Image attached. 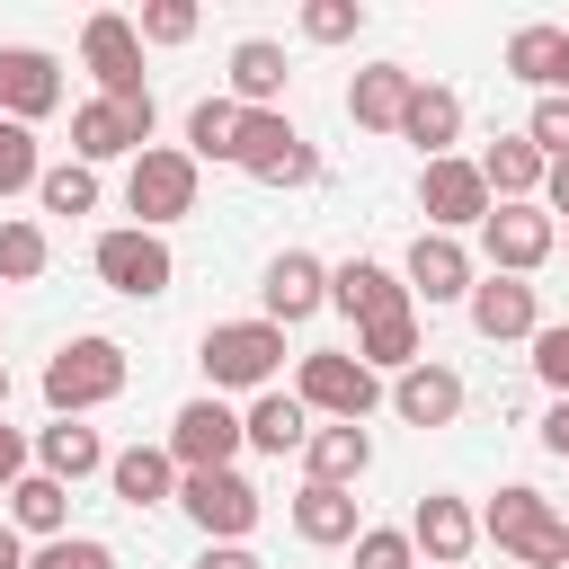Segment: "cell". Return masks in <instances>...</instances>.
<instances>
[{
    "mask_svg": "<svg viewBox=\"0 0 569 569\" xmlns=\"http://www.w3.org/2000/svg\"><path fill=\"white\" fill-rule=\"evenodd\" d=\"M480 542H498L516 569H569V516H560L533 480H507V489L480 507Z\"/></svg>",
    "mask_w": 569,
    "mask_h": 569,
    "instance_id": "6da1fadb",
    "label": "cell"
},
{
    "mask_svg": "<svg viewBox=\"0 0 569 569\" xmlns=\"http://www.w3.org/2000/svg\"><path fill=\"white\" fill-rule=\"evenodd\" d=\"M133 382V356L116 347V338H62L53 356H44V409L53 418H89V409H107L116 391Z\"/></svg>",
    "mask_w": 569,
    "mask_h": 569,
    "instance_id": "7a4b0ae2",
    "label": "cell"
},
{
    "mask_svg": "<svg viewBox=\"0 0 569 569\" xmlns=\"http://www.w3.org/2000/svg\"><path fill=\"white\" fill-rule=\"evenodd\" d=\"M196 365H204V382H213V400L222 391H276V373H284V329L276 320H213L204 338H196Z\"/></svg>",
    "mask_w": 569,
    "mask_h": 569,
    "instance_id": "3957f363",
    "label": "cell"
},
{
    "mask_svg": "<svg viewBox=\"0 0 569 569\" xmlns=\"http://www.w3.org/2000/svg\"><path fill=\"white\" fill-rule=\"evenodd\" d=\"M293 400H302L311 418H329V427H365L373 400H382V373H365L356 347H311V356L293 365Z\"/></svg>",
    "mask_w": 569,
    "mask_h": 569,
    "instance_id": "277c9868",
    "label": "cell"
},
{
    "mask_svg": "<svg viewBox=\"0 0 569 569\" xmlns=\"http://www.w3.org/2000/svg\"><path fill=\"white\" fill-rule=\"evenodd\" d=\"M151 124H160V98H80L71 107V160L98 169V160H133L151 151Z\"/></svg>",
    "mask_w": 569,
    "mask_h": 569,
    "instance_id": "5b68a950",
    "label": "cell"
},
{
    "mask_svg": "<svg viewBox=\"0 0 569 569\" xmlns=\"http://www.w3.org/2000/svg\"><path fill=\"white\" fill-rule=\"evenodd\" d=\"M196 160L178 151V142H151V151H133V169H124V213H133V231H169L178 213H196Z\"/></svg>",
    "mask_w": 569,
    "mask_h": 569,
    "instance_id": "8992f818",
    "label": "cell"
},
{
    "mask_svg": "<svg viewBox=\"0 0 569 569\" xmlns=\"http://www.w3.org/2000/svg\"><path fill=\"white\" fill-rule=\"evenodd\" d=\"M89 267H98V284H107V293H124V302H160V293L178 284V258H169V231H133V222H116V231H98V249H89Z\"/></svg>",
    "mask_w": 569,
    "mask_h": 569,
    "instance_id": "52a82bcc",
    "label": "cell"
},
{
    "mask_svg": "<svg viewBox=\"0 0 569 569\" xmlns=\"http://www.w3.org/2000/svg\"><path fill=\"white\" fill-rule=\"evenodd\" d=\"M231 169H249L258 187H311V178H320V151L302 142V124H293L284 107H267V116L240 107V151H231Z\"/></svg>",
    "mask_w": 569,
    "mask_h": 569,
    "instance_id": "ba28073f",
    "label": "cell"
},
{
    "mask_svg": "<svg viewBox=\"0 0 569 569\" xmlns=\"http://www.w3.org/2000/svg\"><path fill=\"white\" fill-rule=\"evenodd\" d=\"M178 507L196 516V533L204 542H249V525H258V480L231 462V471H178Z\"/></svg>",
    "mask_w": 569,
    "mask_h": 569,
    "instance_id": "9c48e42d",
    "label": "cell"
},
{
    "mask_svg": "<svg viewBox=\"0 0 569 569\" xmlns=\"http://www.w3.org/2000/svg\"><path fill=\"white\" fill-rule=\"evenodd\" d=\"M418 213H427V231H445V240H462V231H480L489 222V178H480V160H427L418 169Z\"/></svg>",
    "mask_w": 569,
    "mask_h": 569,
    "instance_id": "30bf717a",
    "label": "cell"
},
{
    "mask_svg": "<svg viewBox=\"0 0 569 569\" xmlns=\"http://www.w3.org/2000/svg\"><path fill=\"white\" fill-rule=\"evenodd\" d=\"M160 445H169V462H178V471H231V462H240V409H231V400H213V391H196V400L169 418V436H160Z\"/></svg>",
    "mask_w": 569,
    "mask_h": 569,
    "instance_id": "8fae6325",
    "label": "cell"
},
{
    "mask_svg": "<svg viewBox=\"0 0 569 569\" xmlns=\"http://www.w3.org/2000/svg\"><path fill=\"white\" fill-rule=\"evenodd\" d=\"M409 551H418V569H462L480 551V507L453 498V489H427L409 507Z\"/></svg>",
    "mask_w": 569,
    "mask_h": 569,
    "instance_id": "7c38bea8",
    "label": "cell"
},
{
    "mask_svg": "<svg viewBox=\"0 0 569 569\" xmlns=\"http://www.w3.org/2000/svg\"><path fill=\"white\" fill-rule=\"evenodd\" d=\"M551 249H560V222H551L542 204H489V222H480L489 276H533Z\"/></svg>",
    "mask_w": 569,
    "mask_h": 569,
    "instance_id": "4fadbf2b",
    "label": "cell"
},
{
    "mask_svg": "<svg viewBox=\"0 0 569 569\" xmlns=\"http://www.w3.org/2000/svg\"><path fill=\"white\" fill-rule=\"evenodd\" d=\"M400 284H409V302L445 311V302H471L480 258H471L462 240H445V231H418V240H409V258H400Z\"/></svg>",
    "mask_w": 569,
    "mask_h": 569,
    "instance_id": "5bb4252c",
    "label": "cell"
},
{
    "mask_svg": "<svg viewBox=\"0 0 569 569\" xmlns=\"http://www.w3.org/2000/svg\"><path fill=\"white\" fill-rule=\"evenodd\" d=\"M80 62H89L98 98H142V89H151V80H142V36H133V18H116V9H89Z\"/></svg>",
    "mask_w": 569,
    "mask_h": 569,
    "instance_id": "9a60e30c",
    "label": "cell"
},
{
    "mask_svg": "<svg viewBox=\"0 0 569 569\" xmlns=\"http://www.w3.org/2000/svg\"><path fill=\"white\" fill-rule=\"evenodd\" d=\"M311 311H329V267H320L311 249H276V258H267V284H258V320L302 329Z\"/></svg>",
    "mask_w": 569,
    "mask_h": 569,
    "instance_id": "2e32d148",
    "label": "cell"
},
{
    "mask_svg": "<svg viewBox=\"0 0 569 569\" xmlns=\"http://www.w3.org/2000/svg\"><path fill=\"white\" fill-rule=\"evenodd\" d=\"M62 107V62L44 44H0V116L9 124H44Z\"/></svg>",
    "mask_w": 569,
    "mask_h": 569,
    "instance_id": "e0dca14e",
    "label": "cell"
},
{
    "mask_svg": "<svg viewBox=\"0 0 569 569\" xmlns=\"http://www.w3.org/2000/svg\"><path fill=\"white\" fill-rule=\"evenodd\" d=\"M329 311H347L365 329V320H391V311H418V302H409V284L382 258H338L329 267Z\"/></svg>",
    "mask_w": 569,
    "mask_h": 569,
    "instance_id": "ac0fdd59",
    "label": "cell"
},
{
    "mask_svg": "<svg viewBox=\"0 0 569 569\" xmlns=\"http://www.w3.org/2000/svg\"><path fill=\"white\" fill-rule=\"evenodd\" d=\"M462 311H471V329H480L489 347H507V338H533V329H542V302H533V284H525V276H480Z\"/></svg>",
    "mask_w": 569,
    "mask_h": 569,
    "instance_id": "d6986e66",
    "label": "cell"
},
{
    "mask_svg": "<svg viewBox=\"0 0 569 569\" xmlns=\"http://www.w3.org/2000/svg\"><path fill=\"white\" fill-rule=\"evenodd\" d=\"M284 89H293L284 44H276V36H240V44H231V107L267 116V107H284Z\"/></svg>",
    "mask_w": 569,
    "mask_h": 569,
    "instance_id": "ffe728a7",
    "label": "cell"
},
{
    "mask_svg": "<svg viewBox=\"0 0 569 569\" xmlns=\"http://www.w3.org/2000/svg\"><path fill=\"white\" fill-rule=\"evenodd\" d=\"M391 409H400L409 427H453V418H462V373L436 365V356H418L409 373H391Z\"/></svg>",
    "mask_w": 569,
    "mask_h": 569,
    "instance_id": "44dd1931",
    "label": "cell"
},
{
    "mask_svg": "<svg viewBox=\"0 0 569 569\" xmlns=\"http://www.w3.org/2000/svg\"><path fill=\"white\" fill-rule=\"evenodd\" d=\"M27 453H36V471H44V480H62V489H80L89 471H107V436H98V427H80V418L36 427V436H27Z\"/></svg>",
    "mask_w": 569,
    "mask_h": 569,
    "instance_id": "7402d4cb",
    "label": "cell"
},
{
    "mask_svg": "<svg viewBox=\"0 0 569 569\" xmlns=\"http://www.w3.org/2000/svg\"><path fill=\"white\" fill-rule=\"evenodd\" d=\"M409 89H418V71H409V62H365V71L347 80V116H356L365 133H400Z\"/></svg>",
    "mask_w": 569,
    "mask_h": 569,
    "instance_id": "603a6c76",
    "label": "cell"
},
{
    "mask_svg": "<svg viewBox=\"0 0 569 569\" xmlns=\"http://www.w3.org/2000/svg\"><path fill=\"white\" fill-rule=\"evenodd\" d=\"M400 142H418L427 160H453V142H462V98H453L445 80H418L409 107H400Z\"/></svg>",
    "mask_w": 569,
    "mask_h": 569,
    "instance_id": "cb8c5ba5",
    "label": "cell"
},
{
    "mask_svg": "<svg viewBox=\"0 0 569 569\" xmlns=\"http://www.w3.org/2000/svg\"><path fill=\"white\" fill-rule=\"evenodd\" d=\"M240 445L284 462V453H302V445H311V409H302L293 391H258V400L240 409Z\"/></svg>",
    "mask_w": 569,
    "mask_h": 569,
    "instance_id": "d4e9b609",
    "label": "cell"
},
{
    "mask_svg": "<svg viewBox=\"0 0 569 569\" xmlns=\"http://www.w3.org/2000/svg\"><path fill=\"white\" fill-rule=\"evenodd\" d=\"M542 169H551V160H542V151L525 142V133H498V142L480 151V178H489V204H533V196H542Z\"/></svg>",
    "mask_w": 569,
    "mask_h": 569,
    "instance_id": "484cf974",
    "label": "cell"
},
{
    "mask_svg": "<svg viewBox=\"0 0 569 569\" xmlns=\"http://www.w3.org/2000/svg\"><path fill=\"white\" fill-rule=\"evenodd\" d=\"M302 471H311L320 489H356V480L373 471V436H365V427H311Z\"/></svg>",
    "mask_w": 569,
    "mask_h": 569,
    "instance_id": "4316f807",
    "label": "cell"
},
{
    "mask_svg": "<svg viewBox=\"0 0 569 569\" xmlns=\"http://www.w3.org/2000/svg\"><path fill=\"white\" fill-rule=\"evenodd\" d=\"M107 489H116L124 507H160V498H178V462H169V445H124V453H107Z\"/></svg>",
    "mask_w": 569,
    "mask_h": 569,
    "instance_id": "83f0119b",
    "label": "cell"
},
{
    "mask_svg": "<svg viewBox=\"0 0 569 569\" xmlns=\"http://www.w3.org/2000/svg\"><path fill=\"white\" fill-rule=\"evenodd\" d=\"M293 533H302L311 551H338V542H356V533H365V516H356V489H320V480H302V498H293Z\"/></svg>",
    "mask_w": 569,
    "mask_h": 569,
    "instance_id": "f1b7e54d",
    "label": "cell"
},
{
    "mask_svg": "<svg viewBox=\"0 0 569 569\" xmlns=\"http://www.w3.org/2000/svg\"><path fill=\"white\" fill-rule=\"evenodd\" d=\"M418 356H427L418 311H391V320H365V329H356V365H365V373H409Z\"/></svg>",
    "mask_w": 569,
    "mask_h": 569,
    "instance_id": "f546056e",
    "label": "cell"
},
{
    "mask_svg": "<svg viewBox=\"0 0 569 569\" xmlns=\"http://www.w3.org/2000/svg\"><path fill=\"white\" fill-rule=\"evenodd\" d=\"M9 525L36 533V542H62V533H71V489L44 480V471H27V480L9 489Z\"/></svg>",
    "mask_w": 569,
    "mask_h": 569,
    "instance_id": "4dcf8cb0",
    "label": "cell"
},
{
    "mask_svg": "<svg viewBox=\"0 0 569 569\" xmlns=\"http://www.w3.org/2000/svg\"><path fill=\"white\" fill-rule=\"evenodd\" d=\"M178 151H187L196 169H204V160H231V151H240V107H231V98H196V107H187V142H178Z\"/></svg>",
    "mask_w": 569,
    "mask_h": 569,
    "instance_id": "1f68e13d",
    "label": "cell"
},
{
    "mask_svg": "<svg viewBox=\"0 0 569 569\" xmlns=\"http://www.w3.org/2000/svg\"><path fill=\"white\" fill-rule=\"evenodd\" d=\"M53 267V240L36 213H0V284H36Z\"/></svg>",
    "mask_w": 569,
    "mask_h": 569,
    "instance_id": "d6a6232c",
    "label": "cell"
},
{
    "mask_svg": "<svg viewBox=\"0 0 569 569\" xmlns=\"http://www.w3.org/2000/svg\"><path fill=\"white\" fill-rule=\"evenodd\" d=\"M36 204H44V213H98V169H80V160H44Z\"/></svg>",
    "mask_w": 569,
    "mask_h": 569,
    "instance_id": "836d02e7",
    "label": "cell"
},
{
    "mask_svg": "<svg viewBox=\"0 0 569 569\" xmlns=\"http://www.w3.org/2000/svg\"><path fill=\"white\" fill-rule=\"evenodd\" d=\"M36 178H44L36 124H9V116H0V204H9V196H36Z\"/></svg>",
    "mask_w": 569,
    "mask_h": 569,
    "instance_id": "e575fe53",
    "label": "cell"
},
{
    "mask_svg": "<svg viewBox=\"0 0 569 569\" xmlns=\"http://www.w3.org/2000/svg\"><path fill=\"white\" fill-rule=\"evenodd\" d=\"M196 0H142V18H133V36L142 44H196Z\"/></svg>",
    "mask_w": 569,
    "mask_h": 569,
    "instance_id": "d590c367",
    "label": "cell"
},
{
    "mask_svg": "<svg viewBox=\"0 0 569 569\" xmlns=\"http://www.w3.org/2000/svg\"><path fill=\"white\" fill-rule=\"evenodd\" d=\"M302 36L311 44H356L365 36V0H302Z\"/></svg>",
    "mask_w": 569,
    "mask_h": 569,
    "instance_id": "8d00e7d4",
    "label": "cell"
},
{
    "mask_svg": "<svg viewBox=\"0 0 569 569\" xmlns=\"http://www.w3.org/2000/svg\"><path fill=\"white\" fill-rule=\"evenodd\" d=\"M525 347H533V382H542L551 400H569V320H542Z\"/></svg>",
    "mask_w": 569,
    "mask_h": 569,
    "instance_id": "74e56055",
    "label": "cell"
},
{
    "mask_svg": "<svg viewBox=\"0 0 569 569\" xmlns=\"http://www.w3.org/2000/svg\"><path fill=\"white\" fill-rule=\"evenodd\" d=\"M27 569H116V551H107L98 533H62V542H36Z\"/></svg>",
    "mask_w": 569,
    "mask_h": 569,
    "instance_id": "f35d334b",
    "label": "cell"
},
{
    "mask_svg": "<svg viewBox=\"0 0 569 569\" xmlns=\"http://www.w3.org/2000/svg\"><path fill=\"white\" fill-rule=\"evenodd\" d=\"M356 569H418L409 525H365V533H356Z\"/></svg>",
    "mask_w": 569,
    "mask_h": 569,
    "instance_id": "ab89813d",
    "label": "cell"
},
{
    "mask_svg": "<svg viewBox=\"0 0 569 569\" xmlns=\"http://www.w3.org/2000/svg\"><path fill=\"white\" fill-rule=\"evenodd\" d=\"M525 142H533L542 160H569V98H533V116H525Z\"/></svg>",
    "mask_w": 569,
    "mask_h": 569,
    "instance_id": "60d3db41",
    "label": "cell"
},
{
    "mask_svg": "<svg viewBox=\"0 0 569 569\" xmlns=\"http://www.w3.org/2000/svg\"><path fill=\"white\" fill-rule=\"evenodd\" d=\"M27 471H36V453H27V436H18L9 418H0V498H9V489H18Z\"/></svg>",
    "mask_w": 569,
    "mask_h": 569,
    "instance_id": "b9f144b4",
    "label": "cell"
},
{
    "mask_svg": "<svg viewBox=\"0 0 569 569\" xmlns=\"http://www.w3.org/2000/svg\"><path fill=\"white\" fill-rule=\"evenodd\" d=\"M196 569H267V560H258L249 542H204V551H196Z\"/></svg>",
    "mask_w": 569,
    "mask_h": 569,
    "instance_id": "7bdbcfd3",
    "label": "cell"
},
{
    "mask_svg": "<svg viewBox=\"0 0 569 569\" xmlns=\"http://www.w3.org/2000/svg\"><path fill=\"white\" fill-rule=\"evenodd\" d=\"M533 436H542V453H560V462H569V400H551V409H542V427H533Z\"/></svg>",
    "mask_w": 569,
    "mask_h": 569,
    "instance_id": "ee69618b",
    "label": "cell"
},
{
    "mask_svg": "<svg viewBox=\"0 0 569 569\" xmlns=\"http://www.w3.org/2000/svg\"><path fill=\"white\" fill-rule=\"evenodd\" d=\"M533 204H542V213H551V222H560V213H569V160H551V169H542V196H533Z\"/></svg>",
    "mask_w": 569,
    "mask_h": 569,
    "instance_id": "f6af8a7d",
    "label": "cell"
},
{
    "mask_svg": "<svg viewBox=\"0 0 569 569\" xmlns=\"http://www.w3.org/2000/svg\"><path fill=\"white\" fill-rule=\"evenodd\" d=\"M0 569H27V533L18 525H0Z\"/></svg>",
    "mask_w": 569,
    "mask_h": 569,
    "instance_id": "bcb514c9",
    "label": "cell"
},
{
    "mask_svg": "<svg viewBox=\"0 0 569 569\" xmlns=\"http://www.w3.org/2000/svg\"><path fill=\"white\" fill-rule=\"evenodd\" d=\"M0 418H9V365H0Z\"/></svg>",
    "mask_w": 569,
    "mask_h": 569,
    "instance_id": "7dc6e473",
    "label": "cell"
},
{
    "mask_svg": "<svg viewBox=\"0 0 569 569\" xmlns=\"http://www.w3.org/2000/svg\"><path fill=\"white\" fill-rule=\"evenodd\" d=\"M560 249H569V231H560Z\"/></svg>",
    "mask_w": 569,
    "mask_h": 569,
    "instance_id": "c3c4849f",
    "label": "cell"
}]
</instances>
